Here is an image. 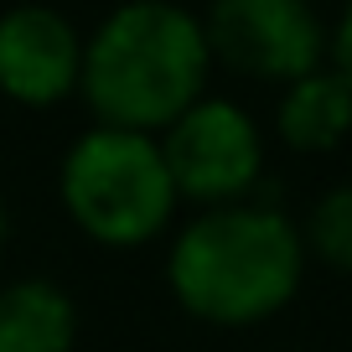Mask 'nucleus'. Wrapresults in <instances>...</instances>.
Here are the masks:
<instances>
[{
	"instance_id": "obj_1",
	"label": "nucleus",
	"mask_w": 352,
	"mask_h": 352,
	"mask_svg": "<svg viewBox=\"0 0 352 352\" xmlns=\"http://www.w3.org/2000/svg\"><path fill=\"white\" fill-rule=\"evenodd\" d=\"M212 52L202 16L176 0H124L83 36V94L94 124L161 135L208 94Z\"/></svg>"
},
{
	"instance_id": "obj_2",
	"label": "nucleus",
	"mask_w": 352,
	"mask_h": 352,
	"mask_svg": "<svg viewBox=\"0 0 352 352\" xmlns=\"http://www.w3.org/2000/svg\"><path fill=\"white\" fill-rule=\"evenodd\" d=\"M306 280V239L280 208L228 202L182 223L166 254L176 306L208 327H259L296 300Z\"/></svg>"
},
{
	"instance_id": "obj_3",
	"label": "nucleus",
	"mask_w": 352,
	"mask_h": 352,
	"mask_svg": "<svg viewBox=\"0 0 352 352\" xmlns=\"http://www.w3.org/2000/svg\"><path fill=\"white\" fill-rule=\"evenodd\" d=\"M57 192L78 233L104 249H140L161 239L182 208L161 140L135 130H109V124H88L67 145Z\"/></svg>"
},
{
	"instance_id": "obj_4",
	"label": "nucleus",
	"mask_w": 352,
	"mask_h": 352,
	"mask_svg": "<svg viewBox=\"0 0 352 352\" xmlns=\"http://www.w3.org/2000/svg\"><path fill=\"white\" fill-rule=\"evenodd\" d=\"M155 140H161L166 171L176 182V197L197 202V208L249 202L264 176V135L254 124V114L233 99L202 94Z\"/></svg>"
},
{
	"instance_id": "obj_5",
	"label": "nucleus",
	"mask_w": 352,
	"mask_h": 352,
	"mask_svg": "<svg viewBox=\"0 0 352 352\" xmlns=\"http://www.w3.org/2000/svg\"><path fill=\"white\" fill-rule=\"evenodd\" d=\"M212 63L254 83H296L327 67V26L311 0H212L202 16Z\"/></svg>"
},
{
	"instance_id": "obj_6",
	"label": "nucleus",
	"mask_w": 352,
	"mask_h": 352,
	"mask_svg": "<svg viewBox=\"0 0 352 352\" xmlns=\"http://www.w3.org/2000/svg\"><path fill=\"white\" fill-rule=\"evenodd\" d=\"M83 32L47 0L0 11V94L21 109H57L78 94Z\"/></svg>"
},
{
	"instance_id": "obj_7",
	"label": "nucleus",
	"mask_w": 352,
	"mask_h": 352,
	"mask_svg": "<svg viewBox=\"0 0 352 352\" xmlns=\"http://www.w3.org/2000/svg\"><path fill=\"white\" fill-rule=\"evenodd\" d=\"M275 135L300 155L337 151L352 135V83L331 63L285 83V94L275 104Z\"/></svg>"
},
{
	"instance_id": "obj_8",
	"label": "nucleus",
	"mask_w": 352,
	"mask_h": 352,
	"mask_svg": "<svg viewBox=\"0 0 352 352\" xmlns=\"http://www.w3.org/2000/svg\"><path fill=\"white\" fill-rule=\"evenodd\" d=\"M78 306L52 280L0 285V352H73Z\"/></svg>"
},
{
	"instance_id": "obj_9",
	"label": "nucleus",
	"mask_w": 352,
	"mask_h": 352,
	"mask_svg": "<svg viewBox=\"0 0 352 352\" xmlns=\"http://www.w3.org/2000/svg\"><path fill=\"white\" fill-rule=\"evenodd\" d=\"M300 239H306V254L331 264L337 275H352V182L321 192L306 228H300Z\"/></svg>"
},
{
	"instance_id": "obj_10",
	"label": "nucleus",
	"mask_w": 352,
	"mask_h": 352,
	"mask_svg": "<svg viewBox=\"0 0 352 352\" xmlns=\"http://www.w3.org/2000/svg\"><path fill=\"white\" fill-rule=\"evenodd\" d=\"M327 57H331V67H337V73L352 83V0L342 6V16H337V32L327 36Z\"/></svg>"
},
{
	"instance_id": "obj_11",
	"label": "nucleus",
	"mask_w": 352,
	"mask_h": 352,
	"mask_svg": "<svg viewBox=\"0 0 352 352\" xmlns=\"http://www.w3.org/2000/svg\"><path fill=\"white\" fill-rule=\"evenodd\" d=\"M6 239H11V212H6V197H0V249H6Z\"/></svg>"
}]
</instances>
